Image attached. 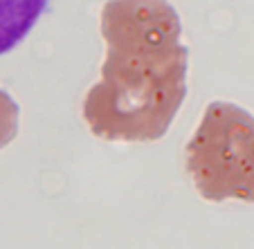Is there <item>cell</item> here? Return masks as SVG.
Instances as JSON below:
<instances>
[{"label": "cell", "instance_id": "1", "mask_svg": "<svg viewBox=\"0 0 254 249\" xmlns=\"http://www.w3.org/2000/svg\"><path fill=\"white\" fill-rule=\"evenodd\" d=\"M104 61L81 101L97 139L151 144L167 135L187 97L189 50L169 0H106L99 9Z\"/></svg>", "mask_w": 254, "mask_h": 249}, {"label": "cell", "instance_id": "2", "mask_svg": "<svg viewBox=\"0 0 254 249\" xmlns=\"http://www.w3.org/2000/svg\"><path fill=\"white\" fill-rule=\"evenodd\" d=\"M185 171L207 202H254V115L230 101L207 103L185 146Z\"/></svg>", "mask_w": 254, "mask_h": 249}, {"label": "cell", "instance_id": "4", "mask_svg": "<svg viewBox=\"0 0 254 249\" xmlns=\"http://www.w3.org/2000/svg\"><path fill=\"white\" fill-rule=\"evenodd\" d=\"M20 108L2 88H0V150L9 146L18 135Z\"/></svg>", "mask_w": 254, "mask_h": 249}, {"label": "cell", "instance_id": "3", "mask_svg": "<svg viewBox=\"0 0 254 249\" xmlns=\"http://www.w3.org/2000/svg\"><path fill=\"white\" fill-rule=\"evenodd\" d=\"M45 7L48 0H0V56L27 36Z\"/></svg>", "mask_w": 254, "mask_h": 249}]
</instances>
